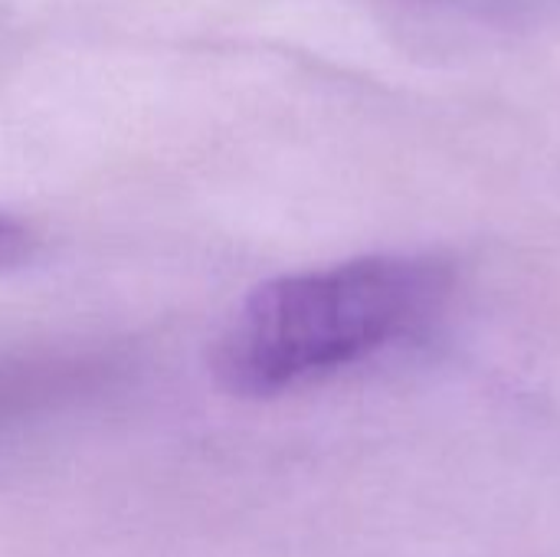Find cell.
Returning a JSON list of instances; mask_svg holds the SVG:
<instances>
[{"instance_id": "cell-1", "label": "cell", "mask_w": 560, "mask_h": 557, "mask_svg": "<svg viewBox=\"0 0 560 557\" xmlns=\"http://www.w3.org/2000/svg\"><path fill=\"white\" fill-rule=\"evenodd\" d=\"M433 259L364 256L259 286L226 328L213 368L240 397H272L420 332L446 302Z\"/></svg>"}, {"instance_id": "cell-2", "label": "cell", "mask_w": 560, "mask_h": 557, "mask_svg": "<svg viewBox=\"0 0 560 557\" xmlns=\"http://www.w3.org/2000/svg\"><path fill=\"white\" fill-rule=\"evenodd\" d=\"M30 230L20 227L16 220L0 217V269H10L30 256Z\"/></svg>"}]
</instances>
